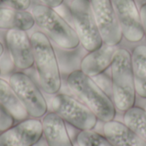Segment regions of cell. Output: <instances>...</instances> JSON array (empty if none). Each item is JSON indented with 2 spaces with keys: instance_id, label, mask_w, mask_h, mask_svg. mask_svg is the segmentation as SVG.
Returning <instances> with one entry per match:
<instances>
[{
  "instance_id": "obj_1",
  "label": "cell",
  "mask_w": 146,
  "mask_h": 146,
  "mask_svg": "<svg viewBox=\"0 0 146 146\" xmlns=\"http://www.w3.org/2000/svg\"><path fill=\"white\" fill-rule=\"evenodd\" d=\"M30 38L38 85L44 93L54 96L62 88L61 69L55 47L42 31L33 32Z\"/></svg>"
},
{
  "instance_id": "obj_2",
  "label": "cell",
  "mask_w": 146,
  "mask_h": 146,
  "mask_svg": "<svg viewBox=\"0 0 146 146\" xmlns=\"http://www.w3.org/2000/svg\"><path fill=\"white\" fill-rule=\"evenodd\" d=\"M67 85L74 96L85 104L103 122L113 121L116 109L113 101L100 86L80 69L71 71L67 77Z\"/></svg>"
},
{
  "instance_id": "obj_3",
  "label": "cell",
  "mask_w": 146,
  "mask_h": 146,
  "mask_svg": "<svg viewBox=\"0 0 146 146\" xmlns=\"http://www.w3.org/2000/svg\"><path fill=\"white\" fill-rule=\"evenodd\" d=\"M110 68L113 103L116 110L125 112L134 106L136 100V90L129 50L125 48H119Z\"/></svg>"
},
{
  "instance_id": "obj_4",
  "label": "cell",
  "mask_w": 146,
  "mask_h": 146,
  "mask_svg": "<svg viewBox=\"0 0 146 146\" xmlns=\"http://www.w3.org/2000/svg\"><path fill=\"white\" fill-rule=\"evenodd\" d=\"M31 13L36 25L52 44L63 50H74L80 44L74 28L55 9L43 4H35Z\"/></svg>"
},
{
  "instance_id": "obj_5",
  "label": "cell",
  "mask_w": 146,
  "mask_h": 146,
  "mask_svg": "<svg viewBox=\"0 0 146 146\" xmlns=\"http://www.w3.org/2000/svg\"><path fill=\"white\" fill-rule=\"evenodd\" d=\"M50 108L66 124L80 131L93 130L98 121L97 115L85 104L68 94L54 95L50 101Z\"/></svg>"
},
{
  "instance_id": "obj_6",
  "label": "cell",
  "mask_w": 146,
  "mask_h": 146,
  "mask_svg": "<svg viewBox=\"0 0 146 146\" xmlns=\"http://www.w3.org/2000/svg\"><path fill=\"white\" fill-rule=\"evenodd\" d=\"M71 18L80 44L88 52L98 49L103 39L89 0H73L69 6Z\"/></svg>"
},
{
  "instance_id": "obj_7",
  "label": "cell",
  "mask_w": 146,
  "mask_h": 146,
  "mask_svg": "<svg viewBox=\"0 0 146 146\" xmlns=\"http://www.w3.org/2000/svg\"><path fill=\"white\" fill-rule=\"evenodd\" d=\"M9 83L27 110L30 118L40 119L48 112V103L39 86L23 71H15L9 77Z\"/></svg>"
},
{
  "instance_id": "obj_8",
  "label": "cell",
  "mask_w": 146,
  "mask_h": 146,
  "mask_svg": "<svg viewBox=\"0 0 146 146\" xmlns=\"http://www.w3.org/2000/svg\"><path fill=\"white\" fill-rule=\"evenodd\" d=\"M103 42L118 45L123 38L121 26L111 0H89Z\"/></svg>"
},
{
  "instance_id": "obj_9",
  "label": "cell",
  "mask_w": 146,
  "mask_h": 146,
  "mask_svg": "<svg viewBox=\"0 0 146 146\" xmlns=\"http://www.w3.org/2000/svg\"><path fill=\"white\" fill-rule=\"evenodd\" d=\"M4 41L17 71H25L34 66L33 50L27 31L11 29L5 33Z\"/></svg>"
},
{
  "instance_id": "obj_10",
  "label": "cell",
  "mask_w": 146,
  "mask_h": 146,
  "mask_svg": "<svg viewBox=\"0 0 146 146\" xmlns=\"http://www.w3.org/2000/svg\"><path fill=\"white\" fill-rule=\"evenodd\" d=\"M114 5L123 37L132 43H137L145 37L140 11L135 0H111Z\"/></svg>"
},
{
  "instance_id": "obj_11",
  "label": "cell",
  "mask_w": 146,
  "mask_h": 146,
  "mask_svg": "<svg viewBox=\"0 0 146 146\" xmlns=\"http://www.w3.org/2000/svg\"><path fill=\"white\" fill-rule=\"evenodd\" d=\"M43 137L42 121L28 118L0 133V146H33Z\"/></svg>"
},
{
  "instance_id": "obj_12",
  "label": "cell",
  "mask_w": 146,
  "mask_h": 146,
  "mask_svg": "<svg viewBox=\"0 0 146 146\" xmlns=\"http://www.w3.org/2000/svg\"><path fill=\"white\" fill-rule=\"evenodd\" d=\"M117 50L116 46L104 43L98 49L90 51L82 58L80 69L90 77L102 74L111 67Z\"/></svg>"
},
{
  "instance_id": "obj_13",
  "label": "cell",
  "mask_w": 146,
  "mask_h": 146,
  "mask_svg": "<svg viewBox=\"0 0 146 146\" xmlns=\"http://www.w3.org/2000/svg\"><path fill=\"white\" fill-rule=\"evenodd\" d=\"M43 137L48 146H75L68 134L66 122L55 112L50 111L42 118Z\"/></svg>"
},
{
  "instance_id": "obj_14",
  "label": "cell",
  "mask_w": 146,
  "mask_h": 146,
  "mask_svg": "<svg viewBox=\"0 0 146 146\" xmlns=\"http://www.w3.org/2000/svg\"><path fill=\"white\" fill-rule=\"evenodd\" d=\"M104 133L114 146H146L145 140L124 122L115 120L104 122Z\"/></svg>"
},
{
  "instance_id": "obj_15",
  "label": "cell",
  "mask_w": 146,
  "mask_h": 146,
  "mask_svg": "<svg viewBox=\"0 0 146 146\" xmlns=\"http://www.w3.org/2000/svg\"><path fill=\"white\" fill-rule=\"evenodd\" d=\"M35 25V20L31 12L0 6V29L29 31Z\"/></svg>"
},
{
  "instance_id": "obj_16",
  "label": "cell",
  "mask_w": 146,
  "mask_h": 146,
  "mask_svg": "<svg viewBox=\"0 0 146 146\" xmlns=\"http://www.w3.org/2000/svg\"><path fill=\"white\" fill-rule=\"evenodd\" d=\"M0 104L10 114L15 121H22L30 118L27 110L11 87L9 81L0 77Z\"/></svg>"
},
{
  "instance_id": "obj_17",
  "label": "cell",
  "mask_w": 146,
  "mask_h": 146,
  "mask_svg": "<svg viewBox=\"0 0 146 146\" xmlns=\"http://www.w3.org/2000/svg\"><path fill=\"white\" fill-rule=\"evenodd\" d=\"M136 93L146 99V45L135 47L131 54Z\"/></svg>"
},
{
  "instance_id": "obj_18",
  "label": "cell",
  "mask_w": 146,
  "mask_h": 146,
  "mask_svg": "<svg viewBox=\"0 0 146 146\" xmlns=\"http://www.w3.org/2000/svg\"><path fill=\"white\" fill-rule=\"evenodd\" d=\"M124 123L146 141V110L145 109L133 106L124 112Z\"/></svg>"
},
{
  "instance_id": "obj_19",
  "label": "cell",
  "mask_w": 146,
  "mask_h": 146,
  "mask_svg": "<svg viewBox=\"0 0 146 146\" xmlns=\"http://www.w3.org/2000/svg\"><path fill=\"white\" fill-rule=\"evenodd\" d=\"M78 146H114L104 135L92 130L80 131L76 137Z\"/></svg>"
},
{
  "instance_id": "obj_20",
  "label": "cell",
  "mask_w": 146,
  "mask_h": 146,
  "mask_svg": "<svg viewBox=\"0 0 146 146\" xmlns=\"http://www.w3.org/2000/svg\"><path fill=\"white\" fill-rule=\"evenodd\" d=\"M32 4V0H0V6L12 8L17 10H27Z\"/></svg>"
},
{
  "instance_id": "obj_21",
  "label": "cell",
  "mask_w": 146,
  "mask_h": 146,
  "mask_svg": "<svg viewBox=\"0 0 146 146\" xmlns=\"http://www.w3.org/2000/svg\"><path fill=\"white\" fill-rule=\"evenodd\" d=\"M15 119L0 104V133L6 131L15 125Z\"/></svg>"
},
{
  "instance_id": "obj_22",
  "label": "cell",
  "mask_w": 146,
  "mask_h": 146,
  "mask_svg": "<svg viewBox=\"0 0 146 146\" xmlns=\"http://www.w3.org/2000/svg\"><path fill=\"white\" fill-rule=\"evenodd\" d=\"M39 1L41 2V4L52 9L60 7L64 2V0H39Z\"/></svg>"
},
{
  "instance_id": "obj_23",
  "label": "cell",
  "mask_w": 146,
  "mask_h": 146,
  "mask_svg": "<svg viewBox=\"0 0 146 146\" xmlns=\"http://www.w3.org/2000/svg\"><path fill=\"white\" fill-rule=\"evenodd\" d=\"M140 17H141L142 25H143L145 37L146 38V3L145 4H143L140 8Z\"/></svg>"
},
{
  "instance_id": "obj_24",
  "label": "cell",
  "mask_w": 146,
  "mask_h": 146,
  "mask_svg": "<svg viewBox=\"0 0 146 146\" xmlns=\"http://www.w3.org/2000/svg\"><path fill=\"white\" fill-rule=\"evenodd\" d=\"M33 146H48L47 145V143H46V141H45V139H44V137H42Z\"/></svg>"
},
{
  "instance_id": "obj_25",
  "label": "cell",
  "mask_w": 146,
  "mask_h": 146,
  "mask_svg": "<svg viewBox=\"0 0 146 146\" xmlns=\"http://www.w3.org/2000/svg\"><path fill=\"white\" fill-rule=\"evenodd\" d=\"M4 50H5V47H4V45H3V44L0 41V57H1L2 55L3 54Z\"/></svg>"
},
{
  "instance_id": "obj_26",
  "label": "cell",
  "mask_w": 146,
  "mask_h": 146,
  "mask_svg": "<svg viewBox=\"0 0 146 146\" xmlns=\"http://www.w3.org/2000/svg\"><path fill=\"white\" fill-rule=\"evenodd\" d=\"M0 76H1V69H0Z\"/></svg>"
},
{
  "instance_id": "obj_27",
  "label": "cell",
  "mask_w": 146,
  "mask_h": 146,
  "mask_svg": "<svg viewBox=\"0 0 146 146\" xmlns=\"http://www.w3.org/2000/svg\"><path fill=\"white\" fill-rule=\"evenodd\" d=\"M145 110H146V106H145Z\"/></svg>"
},
{
  "instance_id": "obj_28",
  "label": "cell",
  "mask_w": 146,
  "mask_h": 146,
  "mask_svg": "<svg viewBox=\"0 0 146 146\" xmlns=\"http://www.w3.org/2000/svg\"><path fill=\"white\" fill-rule=\"evenodd\" d=\"M75 146H78V145H75Z\"/></svg>"
},
{
  "instance_id": "obj_29",
  "label": "cell",
  "mask_w": 146,
  "mask_h": 146,
  "mask_svg": "<svg viewBox=\"0 0 146 146\" xmlns=\"http://www.w3.org/2000/svg\"></svg>"
}]
</instances>
